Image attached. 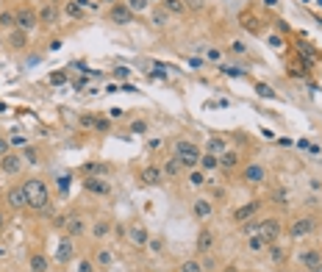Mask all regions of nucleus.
Masks as SVG:
<instances>
[{
  "mask_svg": "<svg viewBox=\"0 0 322 272\" xmlns=\"http://www.w3.org/2000/svg\"><path fill=\"white\" fill-rule=\"evenodd\" d=\"M222 72H225V75H242V69H239V67H225V64H222Z\"/></svg>",
  "mask_w": 322,
  "mask_h": 272,
  "instance_id": "obj_48",
  "label": "nucleus"
},
{
  "mask_svg": "<svg viewBox=\"0 0 322 272\" xmlns=\"http://www.w3.org/2000/svg\"><path fill=\"white\" fill-rule=\"evenodd\" d=\"M175 156L184 161V167H195L203 153H200V147H197L195 142H189V139H178V142H175Z\"/></svg>",
  "mask_w": 322,
  "mask_h": 272,
  "instance_id": "obj_2",
  "label": "nucleus"
},
{
  "mask_svg": "<svg viewBox=\"0 0 322 272\" xmlns=\"http://www.w3.org/2000/svg\"><path fill=\"white\" fill-rule=\"evenodd\" d=\"M125 6L136 14V11H144V9H147V6H150V0H125Z\"/></svg>",
  "mask_w": 322,
  "mask_h": 272,
  "instance_id": "obj_35",
  "label": "nucleus"
},
{
  "mask_svg": "<svg viewBox=\"0 0 322 272\" xmlns=\"http://www.w3.org/2000/svg\"><path fill=\"white\" fill-rule=\"evenodd\" d=\"M6 203H9V208H14V211H23L28 205V195L23 186H11L9 192H6Z\"/></svg>",
  "mask_w": 322,
  "mask_h": 272,
  "instance_id": "obj_5",
  "label": "nucleus"
},
{
  "mask_svg": "<svg viewBox=\"0 0 322 272\" xmlns=\"http://www.w3.org/2000/svg\"><path fill=\"white\" fill-rule=\"evenodd\" d=\"M67 186H69V175H61L59 178V189L61 192H67Z\"/></svg>",
  "mask_w": 322,
  "mask_h": 272,
  "instance_id": "obj_53",
  "label": "nucleus"
},
{
  "mask_svg": "<svg viewBox=\"0 0 322 272\" xmlns=\"http://www.w3.org/2000/svg\"><path fill=\"white\" fill-rule=\"evenodd\" d=\"M78 272H94V264H92V261H81Z\"/></svg>",
  "mask_w": 322,
  "mask_h": 272,
  "instance_id": "obj_51",
  "label": "nucleus"
},
{
  "mask_svg": "<svg viewBox=\"0 0 322 272\" xmlns=\"http://www.w3.org/2000/svg\"><path fill=\"white\" fill-rule=\"evenodd\" d=\"M56 261L59 264H69L72 261V242H69V239H61L59 250H56Z\"/></svg>",
  "mask_w": 322,
  "mask_h": 272,
  "instance_id": "obj_20",
  "label": "nucleus"
},
{
  "mask_svg": "<svg viewBox=\"0 0 322 272\" xmlns=\"http://www.w3.org/2000/svg\"><path fill=\"white\" fill-rule=\"evenodd\" d=\"M23 170V156H14V153H6L0 159V172H6V175H20Z\"/></svg>",
  "mask_w": 322,
  "mask_h": 272,
  "instance_id": "obj_7",
  "label": "nucleus"
},
{
  "mask_svg": "<svg viewBox=\"0 0 322 272\" xmlns=\"http://www.w3.org/2000/svg\"><path fill=\"white\" fill-rule=\"evenodd\" d=\"M36 14H39V25L53 28L56 23H59V9H56V3H45L42 9L36 11Z\"/></svg>",
  "mask_w": 322,
  "mask_h": 272,
  "instance_id": "obj_8",
  "label": "nucleus"
},
{
  "mask_svg": "<svg viewBox=\"0 0 322 272\" xmlns=\"http://www.w3.org/2000/svg\"><path fill=\"white\" fill-rule=\"evenodd\" d=\"M131 131H134V134H144V131H147V122H144V119H136L134 125H131Z\"/></svg>",
  "mask_w": 322,
  "mask_h": 272,
  "instance_id": "obj_42",
  "label": "nucleus"
},
{
  "mask_svg": "<svg viewBox=\"0 0 322 272\" xmlns=\"http://www.w3.org/2000/svg\"><path fill=\"white\" fill-rule=\"evenodd\" d=\"M23 189H25L28 205H31L34 211H45V208H47V203H50V192H47V183H45L42 178H28L25 183H23Z\"/></svg>",
  "mask_w": 322,
  "mask_h": 272,
  "instance_id": "obj_1",
  "label": "nucleus"
},
{
  "mask_svg": "<svg viewBox=\"0 0 322 272\" xmlns=\"http://www.w3.org/2000/svg\"><path fill=\"white\" fill-rule=\"evenodd\" d=\"M109 17L114 20L117 25H131V23H134V11L128 9L125 3H114L111 11H109Z\"/></svg>",
  "mask_w": 322,
  "mask_h": 272,
  "instance_id": "obj_6",
  "label": "nucleus"
},
{
  "mask_svg": "<svg viewBox=\"0 0 322 272\" xmlns=\"http://www.w3.org/2000/svg\"><path fill=\"white\" fill-rule=\"evenodd\" d=\"M189 183H192V186H203L206 183V172H192V175H189Z\"/></svg>",
  "mask_w": 322,
  "mask_h": 272,
  "instance_id": "obj_37",
  "label": "nucleus"
},
{
  "mask_svg": "<svg viewBox=\"0 0 322 272\" xmlns=\"http://www.w3.org/2000/svg\"><path fill=\"white\" fill-rule=\"evenodd\" d=\"M64 14H67V17H72V20H81V17H84V9H81L75 0H72V3H67V6H64Z\"/></svg>",
  "mask_w": 322,
  "mask_h": 272,
  "instance_id": "obj_32",
  "label": "nucleus"
},
{
  "mask_svg": "<svg viewBox=\"0 0 322 272\" xmlns=\"http://www.w3.org/2000/svg\"><path fill=\"white\" fill-rule=\"evenodd\" d=\"M230 53H236V56H245V53H247L245 42H233V45H230Z\"/></svg>",
  "mask_w": 322,
  "mask_h": 272,
  "instance_id": "obj_43",
  "label": "nucleus"
},
{
  "mask_svg": "<svg viewBox=\"0 0 322 272\" xmlns=\"http://www.w3.org/2000/svg\"><path fill=\"white\" fill-rule=\"evenodd\" d=\"M297 50H300V56L305 59V67H311V64H314V59H317V50H314L311 45H305V42H300V45H297Z\"/></svg>",
  "mask_w": 322,
  "mask_h": 272,
  "instance_id": "obj_27",
  "label": "nucleus"
},
{
  "mask_svg": "<svg viewBox=\"0 0 322 272\" xmlns=\"http://www.w3.org/2000/svg\"><path fill=\"white\" fill-rule=\"evenodd\" d=\"M217 159H220V167H222V170H233V167H236V164H239V156L236 153H233V150H225V153H222V156H217Z\"/></svg>",
  "mask_w": 322,
  "mask_h": 272,
  "instance_id": "obj_24",
  "label": "nucleus"
},
{
  "mask_svg": "<svg viewBox=\"0 0 322 272\" xmlns=\"http://www.w3.org/2000/svg\"><path fill=\"white\" fill-rule=\"evenodd\" d=\"M161 178H164V172H161V167H144L142 172H139V181L142 183H147V186H156V183H161Z\"/></svg>",
  "mask_w": 322,
  "mask_h": 272,
  "instance_id": "obj_14",
  "label": "nucleus"
},
{
  "mask_svg": "<svg viewBox=\"0 0 322 272\" xmlns=\"http://www.w3.org/2000/svg\"><path fill=\"white\" fill-rule=\"evenodd\" d=\"M242 175H245V181H247V183H261V181L267 178V172H264V167H261V164H247Z\"/></svg>",
  "mask_w": 322,
  "mask_h": 272,
  "instance_id": "obj_16",
  "label": "nucleus"
},
{
  "mask_svg": "<svg viewBox=\"0 0 322 272\" xmlns=\"http://www.w3.org/2000/svg\"><path fill=\"white\" fill-rule=\"evenodd\" d=\"M128 236H131V242H134V245H147V242H150V233H147L142 225H134V228L128 230Z\"/></svg>",
  "mask_w": 322,
  "mask_h": 272,
  "instance_id": "obj_22",
  "label": "nucleus"
},
{
  "mask_svg": "<svg viewBox=\"0 0 322 272\" xmlns=\"http://www.w3.org/2000/svg\"><path fill=\"white\" fill-rule=\"evenodd\" d=\"M114 75H117L119 81H122V78H128V75H131V69H128V67H117V69H114Z\"/></svg>",
  "mask_w": 322,
  "mask_h": 272,
  "instance_id": "obj_50",
  "label": "nucleus"
},
{
  "mask_svg": "<svg viewBox=\"0 0 322 272\" xmlns=\"http://www.w3.org/2000/svg\"><path fill=\"white\" fill-rule=\"evenodd\" d=\"M255 92L261 94V97H275V92H272V86H267V84H255Z\"/></svg>",
  "mask_w": 322,
  "mask_h": 272,
  "instance_id": "obj_40",
  "label": "nucleus"
},
{
  "mask_svg": "<svg viewBox=\"0 0 322 272\" xmlns=\"http://www.w3.org/2000/svg\"><path fill=\"white\" fill-rule=\"evenodd\" d=\"M111 230H114V225H111L109 220H100V222H94V225H92V233H94V239H103V236H109Z\"/></svg>",
  "mask_w": 322,
  "mask_h": 272,
  "instance_id": "obj_25",
  "label": "nucleus"
},
{
  "mask_svg": "<svg viewBox=\"0 0 322 272\" xmlns=\"http://www.w3.org/2000/svg\"><path fill=\"white\" fill-rule=\"evenodd\" d=\"M81 125L84 128H94V117L92 114H84V117H81Z\"/></svg>",
  "mask_w": 322,
  "mask_h": 272,
  "instance_id": "obj_47",
  "label": "nucleus"
},
{
  "mask_svg": "<svg viewBox=\"0 0 322 272\" xmlns=\"http://www.w3.org/2000/svg\"><path fill=\"white\" fill-rule=\"evenodd\" d=\"M258 233L267 239V245H272V242L280 236V220H275V217L264 220V222H261V230H258Z\"/></svg>",
  "mask_w": 322,
  "mask_h": 272,
  "instance_id": "obj_9",
  "label": "nucleus"
},
{
  "mask_svg": "<svg viewBox=\"0 0 322 272\" xmlns=\"http://www.w3.org/2000/svg\"><path fill=\"white\" fill-rule=\"evenodd\" d=\"M6 42H9L11 50H23V47H28V34H25V31H20V28H14Z\"/></svg>",
  "mask_w": 322,
  "mask_h": 272,
  "instance_id": "obj_18",
  "label": "nucleus"
},
{
  "mask_svg": "<svg viewBox=\"0 0 322 272\" xmlns=\"http://www.w3.org/2000/svg\"><path fill=\"white\" fill-rule=\"evenodd\" d=\"M150 3H153V0H150Z\"/></svg>",
  "mask_w": 322,
  "mask_h": 272,
  "instance_id": "obj_62",
  "label": "nucleus"
},
{
  "mask_svg": "<svg viewBox=\"0 0 322 272\" xmlns=\"http://www.w3.org/2000/svg\"><path fill=\"white\" fill-rule=\"evenodd\" d=\"M208 59L217 61V59H220V50H217V47H211V50H208Z\"/></svg>",
  "mask_w": 322,
  "mask_h": 272,
  "instance_id": "obj_56",
  "label": "nucleus"
},
{
  "mask_svg": "<svg viewBox=\"0 0 322 272\" xmlns=\"http://www.w3.org/2000/svg\"><path fill=\"white\" fill-rule=\"evenodd\" d=\"M109 117H111V119H119V117H122V109H111Z\"/></svg>",
  "mask_w": 322,
  "mask_h": 272,
  "instance_id": "obj_55",
  "label": "nucleus"
},
{
  "mask_svg": "<svg viewBox=\"0 0 322 272\" xmlns=\"http://www.w3.org/2000/svg\"><path fill=\"white\" fill-rule=\"evenodd\" d=\"M214 245V233L211 230H200L197 233V253H208Z\"/></svg>",
  "mask_w": 322,
  "mask_h": 272,
  "instance_id": "obj_21",
  "label": "nucleus"
},
{
  "mask_svg": "<svg viewBox=\"0 0 322 272\" xmlns=\"http://www.w3.org/2000/svg\"><path fill=\"white\" fill-rule=\"evenodd\" d=\"M225 150V142H222L220 136H214L211 142H208V153H222Z\"/></svg>",
  "mask_w": 322,
  "mask_h": 272,
  "instance_id": "obj_36",
  "label": "nucleus"
},
{
  "mask_svg": "<svg viewBox=\"0 0 322 272\" xmlns=\"http://www.w3.org/2000/svg\"><path fill=\"white\" fill-rule=\"evenodd\" d=\"M100 3H111V6H114V3H117V0H100Z\"/></svg>",
  "mask_w": 322,
  "mask_h": 272,
  "instance_id": "obj_59",
  "label": "nucleus"
},
{
  "mask_svg": "<svg viewBox=\"0 0 322 272\" xmlns=\"http://www.w3.org/2000/svg\"><path fill=\"white\" fill-rule=\"evenodd\" d=\"M314 230H317V220H311V217H300V220H295L292 225H289V236L292 239H303V236H311Z\"/></svg>",
  "mask_w": 322,
  "mask_h": 272,
  "instance_id": "obj_4",
  "label": "nucleus"
},
{
  "mask_svg": "<svg viewBox=\"0 0 322 272\" xmlns=\"http://www.w3.org/2000/svg\"><path fill=\"white\" fill-rule=\"evenodd\" d=\"M289 75H292V78H305V69L297 67V64H292V67H289Z\"/></svg>",
  "mask_w": 322,
  "mask_h": 272,
  "instance_id": "obj_44",
  "label": "nucleus"
},
{
  "mask_svg": "<svg viewBox=\"0 0 322 272\" xmlns=\"http://www.w3.org/2000/svg\"><path fill=\"white\" fill-rule=\"evenodd\" d=\"M192 214H195L197 220H208V217L214 214L211 200H206V197H197L195 203H192Z\"/></svg>",
  "mask_w": 322,
  "mask_h": 272,
  "instance_id": "obj_13",
  "label": "nucleus"
},
{
  "mask_svg": "<svg viewBox=\"0 0 322 272\" xmlns=\"http://www.w3.org/2000/svg\"><path fill=\"white\" fill-rule=\"evenodd\" d=\"M81 9H97V3H92V0H75Z\"/></svg>",
  "mask_w": 322,
  "mask_h": 272,
  "instance_id": "obj_52",
  "label": "nucleus"
},
{
  "mask_svg": "<svg viewBox=\"0 0 322 272\" xmlns=\"http://www.w3.org/2000/svg\"><path fill=\"white\" fill-rule=\"evenodd\" d=\"M247 239H250V242H247V247H250L253 253H261L264 247H267V239H264L261 233H255V236H247Z\"/></svg>",
  "mask_w": 322,
  "mask_h": 272,
  "instance_id": "obj_29",
  "label": "nucleus"
},
{
  "mask_svg": "<svg viewBox=\"0 0 322 272\" xmlns=\"http://www.w3.org/2000/svg\"><path fill=\"white\" fill-rule=\"evenodd\" d=\"M0 25L3 28H14V14H11V11H3V14H0Z\"/></svg>",
  "mask_w": 322,
  "mask_h": 272,
  "instance_id": "obj_38",
  "label": "nucleus"
},
{
  "mask_svg": "<svg viewBox=\"0 0 322 272\" xmlns=\"http://www.w3.org/2000/svg\"><path fill=\"white\" fill-rule=\"evenodd\" d=\"M181 272H206L203 264L197 261V258H186V261L181 264Z\"/></svg>",
  "mask_w": 322,
  "mask_h": 272,
  "instance_id": "obj_31",
  "label": "nucleus"
},
{
  "mask_svg": "<svg viewBox=\"0 0 322 272\" xmlns=\"http://www.w3.org/2000/svg\"><path fill=\"white\" fill-rule=\"evenodd\" d=\"M270 258H272V261H283V258H286V250H283V247H280V245H275V242H272V245H270Z\"/></svg>",
  "mask_w": 322,
  "mask_h": 272,
  "instance_id": "obj_34",
  "label": "nucleus"
},
{
  "mask_svg": "<svg viewBox=\"0 0 322 272\" xmlns=\"http://www.w3.org/2000/svg\"><path fill=\"white\" fill-rule=\"evenodd\" d=\"M94 264H97V267H111V264H114V253L103 247L100 253H97V258H94Z\"/></svg>",
  "mask_w": 322,
  "mask_h": 272,
  "instance_id": "obj_30",
  "label": "nucleus"
},
{
  "mask_svg": "<svg viewBox=\"0 0 322 272\" xmlns=\"http://www.w3.org/2000/svg\"><path fill=\"white\" fill-rule=\"evenodd\" d=\"M9 147H11V142L6 139V136H0V159H3V156L9 153Z\"/></svg>",
  "mask_w": 322,
  "mask_h": 272,
  "instance_id": "obj_46",
  "label": "nucleus"
},
{
  "mask_svg": "<svg viewBox=\"0 0 322 272\" xmlns=\"http://www.w3.org/2000/svg\"><path fill=\"white\" fill-rule=\"evenodd\" d=\"M3 230H6V214L0 211V233H3Z\"/></svg>",
  "mask_w": 322,
  "mask_h": 272,
  "instance_id": "obj_57",
  "label": "nucleus"
},
{
  "mask_svg": "<svg viewBox=\"0 0 322 272\" xmlns=\"http://www.w3.org/2000/svg\"><path fill=\"white\" fill-rule=\"evenodd\" d=\"M147 245H150V250H153V253H161V247H164V245H161V239H150Z\"/></svg>",
  "mask_w": 322,
  "mask_h": 272,
  "instance_id": "obj_49",
  "label": "nucleus"
},
{
  "mask_svg": "<svg viewBox=\"0 0 322 272\" xmlns=\"http://www.w3.org/2000/svg\"><path fill=\"white\" fill-rule=\"evenodd\" d=\"M64 230H67L69 239H78V236L86 230V225H84V220H81V217H67V220H64Z\"/></svg>",
  "mask_w": 322,
  "mask_h": 272,
  "instance_id": "obj_15",
  "label": "nucleus"
},
{
  "mask_svg": "<svg viewBox=\"0 0 322 272\" xmlns=\"http://www.w3.org/2000/svg\"><path fill=\"white\" fill-rule=\"evenodd\" d=\"M111 172H114L111 164H100V161L84 164V175H86V178H100V175H111Z\"/></svg>",
  "mask_w": 322,
  "mask_h": 272,
  "instance_id": "obj_11",
  "label": "nucleus"
},
{
  "mask_svg": "<svg viewBox=\"0 0 322 272\" xmlns=\"http://www.w3.org/2000/svg\"><path fill=\"white\" fill-rule=\"evenodd\" d=\"M39 25V14H36L34 9H28V6H23V9L14 11V28H20V31H34V28Z\"/></svg>",
  "mask_w": 322,
  "mask_h": 272,
  "instance_id": "obj_3",
  "label": "nucleus"
},
{
  "mask_svg": "<svg viewBox=\"0 0 322 272\" xmlns=\"http://www.w3.org/2000/svg\"><path fill=\"white\" fill-rule=\"evenodd\" d=\"M200 167H203V172L206 170H217V167H220V159H217V156L214 153H206V156H200Z\"/></svg>",
  "mask_w": 322,
  "mask_h": 272,
  "instance_id": "obj_28",
  "label": "nucleus"
},
{
  "mask_svg": "<svg viewBox=\"0 0 322 272\" xmlns=\"http://www.w3.org/2000/svg\"><path fill=\"white\" fill-rule=\"evenodd\" d=\"M47 3H59V0H47Z\"/></svg>",
  "mask_w": 322,
  "mask_h": 272,
  "instance_id": "obj_60",
  "label": "nucleus"
},
{
  "mask_svg": "<svg viewBox=\"0 0 322 272\" xmlns=\"http://www.w3.org/2000/svg\"><path fill=\"white\" fill-rule=\"evenodd\" d=\"M161 9L167 14H184L186 11V3L184 0H161Z\"/></svg>",
  "mask_w": 322,
  "mask_h": 272,
  "instance_id": "obj_23",
  "label": "nucleus"
},
{
  "mask_svg": "<svg viewBox=\"0 0 322 272\" xmlns=\"http://www.w3.org/2000/svg\"><path fill=\"white\" fill-rule=\"evenodd\" d=\"M109 119H97V117H94V131H103V134H106V131H109Z\"/></svg>",
  "mask_w": 322,
  "mask_h": 272,
  "instance_id": "obj_45",
  "label": "nucleus"
},
{
  "mask_svg": "<svg viewBox=\"0 0 322 272\" xmlns=\"http://www.w3.org/2000/svg\"><path fill=\"white\" fill-rule=\"evenodd\" d=\"M28 267H31V270H36V272H45V270H47V267H50V261H47L45 255L34 253V255H31V258H28Z\"/></svg>",
  "mask_w": 322,
  "mask_h": 272,
  "instance_id": "obj_26",
  "label": "nucleus"
},
{
  "mask_svg": "<svg viewBox=\"0 0 322 272\" xmlns=\"http://www.w3.org/2000/svg\"><path fill=\"white\" fill-rule=\"evenodd\" d=\"M258 205L261 203H255V200H250V203H245V205H239L236 211H233V220L242 225V222H247V220H253L255 217V211H258Z\"/></svg>",
  "mask_w": 322,
  "mask_h": 272,
  "instance_id": "obj_12",
  "label": "nucleus"
},
{
  "mask_svg": "<svg viewBox=\"0 0 322 272\" xmlns=\"http://www.w3.org/2000/svg\"><path fill=\"white\" fill-rule=\"evenodd\" d=\"M300 261H303V267L308 272H320L322 270V253L320 250H305V253L300 255Z\"/></svg>",
  "mask_w": 322,
  "mask_h": 272,
  "instance_id": "obj_10",
  "label": "nucleus"
},
{
  "mask_svg": "<svg viewBox=\"0 0 322 272\" xmlns=\"http://www.w3.org/2000/svg\"><path fill=\"white\" fill-rule=\"evenodd\" d=\"M225 272H236V267H225Z\"/></svg>",
  "mask_w": 322,
  "mask_h": 272,
  "instance_id": "obj_58",
  "label": "nucleus"
},
{
  "mask_svg": "<svg viewBox=\"0 0 322 272\" xmlns=\"http://www.w3.org/2000/svg\"><path fill=\"white\" fill-rule=\"evenodd\" d=\"M258 230H261V222H255V220L242 222V233H245V236H255Z\"/></svg>",
  "mask_w": 322,
  "mask_h": 272,
  "instance_id": "obj_33",
  "label": "nucleus"
},
{
  "mask_svg": "<svg viewBox=\"0 0 322 272\" xmlns=\"http://www.w3.org/2000/svg\"><path fill=\"white\" fill-rule=\"evenodd\" d=\"M25 159H28V161H31V164H36V161H39V159H36V153H34V150H25Z\"/></svg>",
  "mask_w": 322,
  "mask_h": 272,
  "instance_id": "obj_54",
  "label": "nucleus"
},
{
  "mask_svg": "<svg viewBox=\"0 0 322 272\" xmlns=\"http://www.w3.org/2000/svg\"><path fill=\"white\" fill-rule=\"evenodd\" d=\"M28 272H36V270H28Z\"/></svg>",
  "mask_w": 322,
  "mask_h": 272,
  "instance_id": "obj_61",
  "label": "nucleus"
},
{
  "mask_svg": "<svg viewBox=\"0 0 322 272\" xmlns=\"http://www.w3.org/2000/svg\"><path fill=\"white\" fill-rule=\"evenodd\" d=\"M53 86H61V84H67V72H53L50 78H47Z\"/></svg>",
  "mask_w": 322,
  "mask_h": 272,
  "instance_id": "obj_39",
  "label": "nucleus"
},
{
  "mask_svg": "<svg viewBox=\"0 0 322 272\" xmlns=\"http://www.w3.org/2000/svg\"><path fill=\"white\" fill-rule=\"evenodd\" d=\"M161 172H164L167 178H178L181 172H184V161H181L178 156H172V159H167V164L161 167Z\"/></svg>",
  "mask_w": 322,
  "mask_h": 272,
  "instance_id": "obj_19",
  "label": "nucleus"
},
{
  "mask_svg": "<svg viewBox=\"0 0 322 272\" xmlns=\"http://www.w3.org/2000/svg\"><path fill=\"white\" fill-rule=\"evenodd\" d=\"M164 23H167V11H164V9H159V11H156V14H153V25H164Z\"/></svg>",
  "mask_w": 322,
  "mask_h": 272,
  "instance_id": "obj_41",
  "label": "nucleus"
},
{
  "mask_svg": "<svg viewBox=\"0 0 322 272\" xmlns=\"http://www.w3.org/2000/svg\"><path fill=\"white\" fill-rule=\"evenodd\" d=\"M84 189L86 192H92V195H111V186L106 183V181H100V178H86Z\"/></svg>",
  "mask_w": 322,
  "mask_h": 272,
  "instance_id": "obj_17",
  "label": "nucleus"
}]
</instances>
